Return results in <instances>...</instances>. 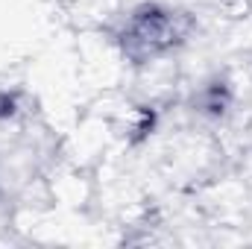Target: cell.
<instances>
[{
  "label": "cell",
  "mask_w": 252,
  "mask_h": 249,
  "mask_svg": "<svg viewBox=\"0 0 252 249\" xmlns=\"http://www.w3.org/2000/svg\"><path fill=\"white\" fill-rule=\"evenodd\" d=\"M190 27L193 21L185 12H173L161 3H144L129 15L126 30L121 32V44L132 62H153L179 47L188 38Z\"/></svg>",
  "instance_id": "1"
},
{
  "label": "cell",
  "mask_w": 252,
  "mask_h": 249,
  "mask_svg": "<svg viewBox=\"0 0 252 249\" xmlns=\"http://www.w3.org/2000/svg\"><path fill=\"white\" fill-rule=\"evenodd\" d=\"M193 106H196L202 115H208V118H223V115L229 112V106H232V88H229V82L220 79V76H214L211 82H205V85L196 91Z\"/></svg>",
  "instance_id": "2"
},
{
  "label": "cell",
  "mask_w": 252,
  "mask_h": 249,
  "mask_svg": "<svg viewBox=\"0 0 252 249\" xmlns=\"http://www.w3.org/2000/svg\"><path fill=\"white\" fill-rule=\"evenodd\" d=\"M15 112H18V100H15V94H9V91H0V121H9V118H15Z\"/></svg>",
  "instance_id": "3"
}]
</instances>
